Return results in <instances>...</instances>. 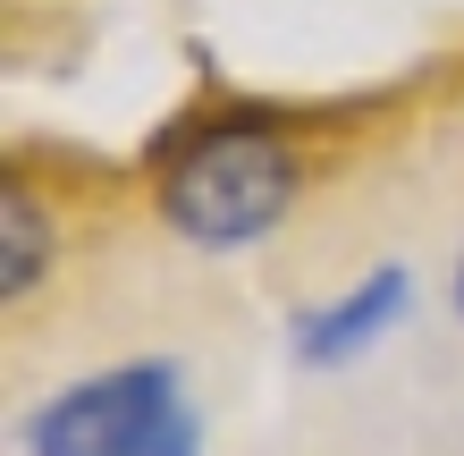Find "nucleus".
<instances>
[{"label":"nucleus","instance_id":"obj_3","mask_svg":"<svg viewBox=\"0 0 464 456\" xmlns=\"http://www.w3.org/2000/svg\"><path fill=\"white\" fill-rule=\"evenodd\" d=\"M405 296H414V279L397 271H372L363 287H346L338 305H321V313H304L295 321V364H313V372H338V364H354L372 338H389L397 321H405Z\"/></svg>","mask_w":464,"mask_h":456},{"label":"nucleus","instance_id":"obj_4","mask_svg":"<svg viewBox=\"0 0 464 456\" xmlns=\"http://www.w3.org/2000/svg\"><path fill=\"white\" fill-rule=\"evenodd\" d=\"M0 220H9V262H0V287L25 296V287L43 279V262H51V220H43V203H25V186L0 195Z\"/></svg>","mask_w":464,"mask_h":456},{"label":"nucleus","instance_id":"obj_1","mask_svg":"<svg viewBox=\"0 0 464 456\" xmlns=\"http://www.w3.org/2000/svg\"><path fill=\"white\" fill-rule=\"evenodd\" d=\"M25 456H203L169 364H119L60 389L25 422Z\"/></svg>","mask_w":464,"mask_h":456},{"label":"nucleus","instance_id":"obj_2","mask_svg":"<svg viewBox=\"0 0 464 456\" xmlns=\"http://www.w3.org/2000/svg\"><path fill=\"white\" fill-rule=\"evenodd\" d=\"M287 195H295V160L270 127H220V136L186 144L169 186H160L169 228L195 246H254L287 211Z\"/></svg>","mask_w":464,"mask_h":456},{"label":"nucleus","instance_id":"obj_5","mask_svg":"<svg viewBox=\"0 0 464 456\" xmlns=\"http://www.w3.org/2000/svg\"><path fill=\"white\" fill-rule=\"evenodd\" d=\"M456 313H464V262H456Z\"/></svg>","mask_w":464,"mask_h":456}]
</instances>
